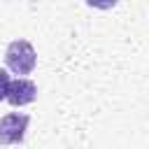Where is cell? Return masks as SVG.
Here are the masks:
<instances>
[{
	"mask_svg": "<svg viewBox=\"0 0 149 149\" xmlns=\"http://www.w3.org/2000/svg\"><path fill=\"white\" fill-rule=\"evenodd\" d=\"M5 63L14 74H30L35 63H37V54L35 47L28 40H14L7 44L5 49Z\"/></svg>",
	"mask_w": 149,
	"mask_h": 149,
	"instance_id": "1",
	"label": "cell"
},
{
	"mask_svg": "<svg viewBox=\"0 0 149 149\" xmlns=\"http://www.w3.org/2000/svg\"><path fill=\"white\" fill-rule=\"evenodd\" d=\"M30 116L21 114V112H12L5 114L0 119V144H21L28 130Z\"/></svg>",
	"mask_w": 149,
	"mask_h": 149,
	"instance_id": "2",
	"label": "cell"
},
{
	"mask_svg": "<svg viewBox=\"0 0 149 149\" xmlns=\"http://www.w3.org/2000/svg\"><path fill=\"white\" fill-rule=\"evenodd\" d=\"M37 95V86L26 79V77H16L9 81V91H7V102L12 107H23L28 102H33Z\"/></svg>",
	"mask_w": 149,
	"mask_h": 149,
	"instance_id": "3",
	"label": "cell"
},
{
	"mask_svg": "<svg viewBox=\"0 0 149 149\" xmlns=\"http://www.w3.org/2000/svg\"><path fill=\"white\" fill-rule=\"evenodd\" d=\"M9 72L5 68H0V100H7V91H9Z\"/></svg>",
	"mask_w": 149,
	"mask_h": 149,
	"instance_id": "4",
	"label": "cell"
}]
</instances>
